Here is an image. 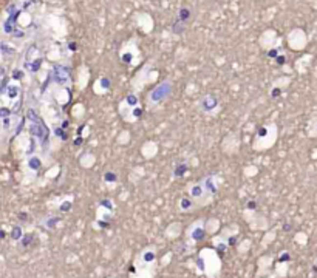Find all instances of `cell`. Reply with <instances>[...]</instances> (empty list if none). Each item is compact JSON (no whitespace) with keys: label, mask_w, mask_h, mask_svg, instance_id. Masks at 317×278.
<instances>
[{"label":"cell","mask_w":317,"mask_h":278,"mask_svg":"<svg viewBox=\"0 0 317 278\" xmlns=\"http://www.w3.org/2000/svg\"><path fill=\"white\" fill-rule=\"evenodd\" d=\"M189 235L192 236L193 241H201V239H204V229L201 227V221L192 224V229L189 231Z\"/></svg>","instance_id":"6da1fadb"},{"label":"cell","mask_w":317,"mask_h":278,"mask_svg":"<svg viewBox=\"0 0 317 278\" xmlns=\"http://www.w3.org/2000/svg\"><path fill=\"white\" fill-rule=\"evenodd\" d=\"M21 235H22L21 229H17V227H16L14 231H13V238H14V239H21Z\"/></svg>","instance_id":"7a4b0ae2"}]
</instances>
